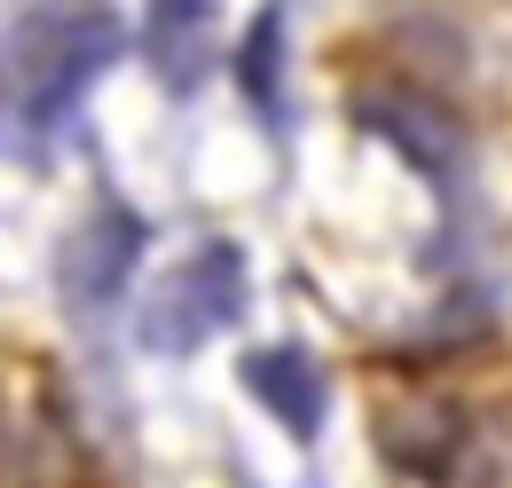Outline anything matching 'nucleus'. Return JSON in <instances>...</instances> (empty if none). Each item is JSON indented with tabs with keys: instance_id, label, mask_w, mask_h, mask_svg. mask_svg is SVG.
<instances>
[{
	"instance_id": "1",
	"label": "nucleus",
	"mask_w": 512,
	"mask_h": 488,
	"mask_svg": "<svg viewBox=\"0 0 512 488\" xmlns=\"http://www.w3.org/2000/svg\"><path fill=\"white\" fill-rule=\"evenodd\" d=\"M119 48H127V32H119V16L95 8V0H48V8H32L24 32H16L8 56H0L24 126H40V134L64 126L71 103L119 63Z\"/></svg>"
},
{
	"instance_id": "2",
	"label": "nucleus",
	"mask_w": 512,
	"mask_h": 488,
	"mask_svg": "<svg viewBox=\"0 0 512 488\" xmlns=\"http://www.w3.org/2000/svg\"><path fill=\"white\" fill-rule=\"evenodd\" d=\"M237 315H245V252L229 237H205L197 252H182V260L150 284V300L134 315V339H142L150 355H197V347L221 339Z\"/></svg>"
},
{
	"instance_id": "3",
	"label": "nucleus",
	"mask_w": 512,
	"mask_h": 488,
	"mask_svg": "<svg viewBox=\"0 0 512 488\" xmlns=\"http://www.w3.org/2000/svg\"><path fill=\"white\" fill-rule=\"evenodd\" d=\"M142 244H150V221H142L134 205H111V197H103V205L64 237V300L71 307H111L127 292Z\"/></svg>"
},
{
	"instance_id": "4",
	"label": "nucleus",
	"mask_w": 512,
	"mask_h": 488,
	"mask_svg": "<svg viewBox=\"0 0 512 488\" xmlns=\"http://www.w3.org/2000/svg\"><path fill=\"white\" fill-rule=\"evenodd\" d=\"M237 386L253 394L260 410L276 418V426L292 433L300 449H316L323 441V410H331V386H323V363L308 347H292V339H276V347H253L245 363H237Z\"/></svg>"
},
{
	"instance_id": "5",
	"label": "nucleus",
	"mask_w": 512,
	"mask_h": 488,
	"mask_svg": "<svg viewBox=\"0 0 512 488\" xmlns=\"http://www.w3.org/2000/svg\"><path fill=\"white\" fill-rule=\"evenodd\" d=\"M213 40H221V8H213V0H142L134 48H142V63H150L174 95H190L197 79L213 71Z\"/></svg>"
},
{
	"instance_id": "6",
	"label": "nucleus",
	"mask_w": 512,
	"mask_h": 488,
	"mask_svg": "<svg viewBox=\"0 0 512 488\" xmlns=\"http://www.w3.org/2000/svg\"><path fill=\"white\" fill-rule=\"evenodd\" d=\"M355 119L371 126L386 150H402L418 174H449V158H457V119L434 95H418V87H371V95H355Z\"/></svg>"
},
{
	"instance_id": "7",
	"label": "nucleus",
	"mask_w": 512,
	"mask_h": 488,
	"mask_svg": "<svg viewBox=\"0 0 512 488\" xmlns=\"http://www.w3.org/2000/svg\"><path fill=\"white\" fill-rule=\"evenodd\" d=\"M237 79H245V95H253L268 119L284 111V8H260V24L245 32V48H237Z\"/></svg>"
}]
</instances>
